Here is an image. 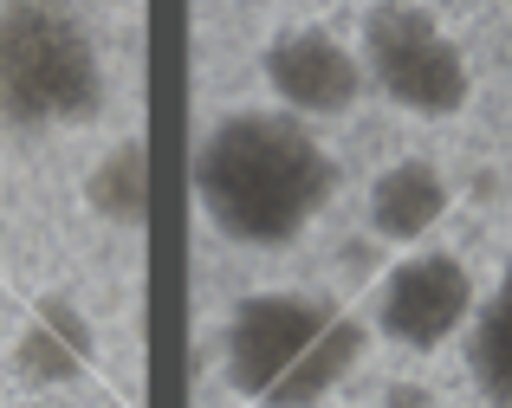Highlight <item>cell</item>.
I'll use <instances>...</instances> for the list:
<instances>
[{
  "label": "cell",
  "instance_id": "52a82bcc",
  "mask_svg": "<svg viewBox=\"0 0 512 408\" xmlns=\"http://www.w3.org/2000/svg\"><path fill=\"white\" fill-rule=\"evenodd\" d=\"M448 208H454V188H448V175H441V162L402 156V162H389V169H376L370 195H363V227H370L383 247L415 253L448 221Z\"/></svg>",
  "mask_w": 512,
  "mask_h": 408
},
{
  "label": "cell",
  "instance_id": "3957f363",
  "mask_svg": "<svg viewBox=\"0 0 512 408\" xmlns=\"http://www.w3.org/2000/svg\"><path fill=\"white\" fill-rule=\"evenodd\" d=\"M104 98V46L65 0H0V124L26 136L78 130Z\"/></svg>",
  "mask_w": 512,
  "mask_h": 408
},
{
  "label": "cell",
  "instance_id": "ba28073f",
  "mask_svg": "<svg viewBox=\"0 0 512 408\" xmlns=\"http://www.w3.org/2000/svg\"><path fill=\"white\" fill-rule=\"evenodd\" d=\"M467 376L487 408H512V260L480 292V311L467 324Z\"/></svg>",
  "mask_w": 512,
  "mask_h": 408
},
{
  "label": "cell",
  "instance_id": "9c48e42d",
  "mask_svg": "<svg viewBox=\"0 0 512 408\" xmlns=\"http://www.w3.org/2000/svg\"><path fill=\"white\" fill-rule=\"evenodd\" d=\"M85 201H91V214H98L104 227H143V214H150V156H143L137 136L111 143L98 162H91Z\"/></svg>",
  "mask_w": 512,
  "mask_h": 408
},
{
  "label": "cell",
  "instance_id": "8992f818",
  "mask_svg": "<svg viewBox=\"0 0 512 408\" xmlns=\"http://www.w3.org/2000/svg\"><path fill=\"white\" fill-rule=\"evenodd\" d=\"M266 98L299 124H338L363 104L370 78H363V52L338 39L331 26H286L266 39L260 52Z\"/></svg>",
  "mask_w": 512,
  "mask_h": 408
},
{
  "label": "cell",
  "instance_id": "277c9868",
  "mask_svg": "<svg viewBox=\"0 0 512 408\" xmlns=\"http://www.w3.org/2000/svg\"><path fill=\"white\" fill-rule=\"evenodd\" d=\"M363 78L383 104L422 124H448L474 104V59L422 0H376L357 26Z\"/></svg>",
  "mask_w": 512,
  "mask_h": 408
},
{
  "label": "cell",
  "instance_id": "6da1fadb",
  "mask_svg": "<svg viewBox=\"0 0 512 408\" xmlns=\"http://www.w3.org/2000/svg\"><path fill=\"white\" fill-rule=\"evenodd\" d=\"M188 188L201 221L227 247L286 253L338 201V156L325 149L318 124H299L279 104H247L195 136Z\"/></svg>",
  "mask_w": 512,
  "mask_h": 408
},
{
  "label": "cell",
  "instance_id": "7a4b0ae2",
  "mask_svg": "<svg viewBox=\"0 0 512 408\" xmlns=\"http://www.w3.org/2000/svg\"><path fill=\"white\" fill-rule=\"evenodd\" d=\"M370 331L331 292L260 285L221 324V376L247 408H318L357 376Z\"/></svg>",
  "mask_w": 512,
  "mask_h": 408
},
{
  "label": "cell",
  "instance_id": "5b68a950",
  "mask_svg": "<svg viewBox=\"0 0 512 408\" xmlns=\"http://www.w3.org/2000/svg\"><path fill=\"white\" fill-rule=\"evenodd\" d=\"M480 311V285L467 272L461 253L448 247H415L383 272L370 298V324L383 344H396L402 357H435L454 337H467Z\"/></svg>",
  "mask_w": 512,
  "mask_h": 408
}]
</instances>
